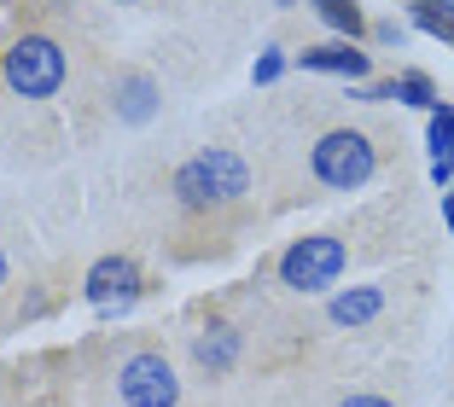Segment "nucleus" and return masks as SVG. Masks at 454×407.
<instances>
[{"label": "nucleus", "instance_id": "obj_14", "mask_svg": "<svg viewBox=\"0 0 454 407\" xmlns=\"http://www.w3.org/2000/svg\"><path fill=\"white\" fill-rule=\"evenodd\" d=\"M426 140H431V158H449L454 163V106H437V111H431Z\"/></svg>", "mask_w": 454, "mask_h": 407}, {"label": "nucleus", "instance_id": "obj_10", "mask_svg": "<svg viewBox=\"0 0 454 407\" xmlns=\"http://www.w3.org/2000/svg\"><path fill=\"white\" fill-rule=\"evenodd\" d=\"M379 315H385V286H349L326 302V320H333V326H349V332L379 320Z\"/></svg>", "mask_w": 454, "mask_h": 407}, {"label": "nucleus", "instance_id": "obj_22", "mask_svg": "<svg viewBox=\"0 0 454 407\" xmlns=\"http://www.w3.org/2000/svg\"><path fill=\"white\" fill-rule=\"evenodd\" d=\"M414 6H454V0H414Z\"/></svg>", "mask_w": 454, "mask_h": 407}, {"label": "nucleus", "instance_id": "obj_2", "mask_svg": "<svg viewBox=\"0 0 454 407\" xmlns=\"http://www.w3.org/2000/svg\"><path fill=\"white\" fill-rule=\"evenodd\" d=\"M349 268V245L333 233H303L286 245L280 256V286L297 291V297H321V291H333L338 279H344Z\"/></svg>", "mask_w": 454, "mask_h": 407}, {"label": "nucleus", "instance_id": "obj_17", "mask_svg": "<svg viewBox=\"0 0 454 407\" xmlns=\"http://www.w3.org/2000/svg\"><path fill=\"white\" fill-rule=\"evenodd\" d=\"M338 407H396V402H390V395H379V390H349Z\"/></svg>", "mask_w": 454, "mask_h": 407}, {"label": "nucleus", "instance_id": "obj_18", "mask_svg": "<svg viewBox=\"0 0 454 407\" xmlns=\"http://www.w3.org/2000/svg\"><path fill=\"white\" fill-rule=\"evenodd\" d=\"M431 181L449 192V186H454V163H449V158H431Z\"/></svg>", "mask_w": 454, "mask_h": 407}, {"label": "nucleus", "instance_id": "obj_11", "mask_svg": "<svg viewBox=\"0 0 454 407\" xmlns=\"http://www.w3.org/2000/svg\"><path fill=\"white\" fill-rule=\"evenodd\" d=\"M117 117L122 122H152L158 117V82H152L146 70L117 76Z\"/></svg>", "mask_w": 454, "mask_h": 407}, {"label": "nucleus", "instance_id": "obj_8", "mask_svg": "<svg viewBox=\"0 0 454 407\" xmlns=\"http://www.w3.org/2000/svg\"><path fill=\"white\" fill-rule=\"evenodd\" d=\"M245 338L239 326H227V320H215V326H204L199 338H192V361H199L210 379H222V372H233V361H239Z\"/></svg>", "mask_w": 454, "mask_h": 407}, {"label": "nucleus", "instance_id": "obj_19", "mask_svg": "<svg viewBox=\"0 0 454 407\" xmlns=\"http://www.w3.org/2000/svg\"><path fill=\"white\" fill-rule=\"evenodd\" d=\"M373 41H385V47H402V41H408V29H402V24H379Z\"/></svg>", "mask_w": 454, "mask_h": 407}, {"label": "nucleus", "instance_id": "obj_4", "mask_svg": "<svg viewBox=\"0 0 454 407\" xmlns=\"http://www.w3.org/2000/svg\"><path fill=\"white\" fill-rule=\"evenodd\" d=\"M117 395L122 407H175L181 402V379H175L163 349H134L117 367Z\"/></svg>", "mask_w": 454, "mask_h": 407}, {"label": "nucleus", "instance_id": "obj_15", "mask_svg": "<svg viewBox=\"0 0 454 407\" xmlns=\"http://www.w3.org/2000/svg\"><path fill=\"white\" fill-rule=\"evenodd\" d=\"M414 24L437 41H454V6H414Z\"/></svg>", "mask_w": 454, "mask_h": 407}, {"label": "nucleus", "instance_id": "obj_6", "mask_svg": "<svg viewBox=\"0 0 454 407\" xmlns=\"http://www.w3.org/2000/svg\"><path fill=\"white\" fill-rule=\"evenodd\" d=\"M297 65L303 70H321V76H344V82H367V70H373V53H361L356 41H321V47H303L297 53Z\"/></svg>", "mask_w": 454, "mask_h": 407}, {"label": "nucleus", "instance_id": "obj_5", "mask_svg": "<svg viewBox=\"0 0 454 407\" xmlns=\"http://www.w3.org/2000/svg\"><path fill=\"white\" fill-rule=\"evenodd\" d=\"M140 262L134 256H99L94 268H88V279H82V297L94 302L99 315H129L134 302H140Z\"/></svg>", "mask_w": 454, "mask_h": 407}, {"label": "nucleus", "instance_id": "obj_7", "mask_svg": "<svg viewBox=\"0 0 454 407\" xmlns=\"http://www.w3.org/2000/svg\"><path fill=\"white\" fill-rule=\"evenodd\" d=\"M199 163H204V175H210V192L222 198V210H227V204H245V192H251V163H245L239 152H227V145H204Z\"/></svg>", "mask_w": 454, "mask_h": 407}, {"label": "nucleus", "instance_id": "obj_23", "mask_svg": "<svg viewBox=\"0 0 454 407\" xmlns=\"http://www.w3.org/2000/svg\"><path fill=\"white\" fill-rule=\"evenodd\" d=\"M117 6H134V0H117Z\"/></svg>", "mask_w": 454, "mask_h": 407}, {"label": "nucleus", "instance_id": "obj_12", "mask_svg": "<svg viewBox=\"0 0 454 407\" xmlns=\"http://www.w3.org/2000/svg\"><path fill=\"white\" fill-rule=\"evenodd\" d=\"M309 6H315V12H321L344 41H361V29H367V18H361L356 0H309Z\"/></svg>", "mask_w": 454, "mask_h": 407}, {"label": "nucleus", "instance_id": "obj_1", "mask_svg": "<svg viewBox=\"0 0 454 407\" xmlns=\"http://www.w3.org/2000/svg\"><path fill=\"white\" fill-rule=\"evenodd\" d=\"M309 175L333 192H361L379 175V145L367 129H326L309 145Z\"/></svg>", "mask_w": 454, "mask_h": 407}, {"label": "nucleus", "instance_id": "obj_20", "mask_svg": "<svg viewBox=\"0 0 454 407\" xmlns=\"http://www.w3.org/2000/svg\"><path fill=\"white\" fill-rule=\"evenodd\" d=\"M442 222H449V233H454V186L442 192Z\"/></svg>", "mask_w": 454, "mask_h": 407}, {"label": "nucleus", "instance_id": "obj_9", "mask_svg": "<svg viewBox=\"0 0 454 407\" xmlns=\"http://www.w3.org/2000/svg\"><path fill=\"white\" fill-rule=\"evenodd\" d=\"M169 198H175L187 215H215V210H222V198L210 192V175H204L199 158H187L181 169L169 175Z\"/></svg>", "mask_w": 454, "mask_h": 407}, {"label": "nucleus", "instance_id": "obj_16", "mask_svg": "<svg viewBox=\"0 0 454 407\" xmlns=\"http://www.w3.org/2000/svg\"><path fill=\"white\" fill-rule=\"evenodd\" d=\"M286 65H292V59H286V53H280V47H268V53H262V59H256V70H251V82H256V88H268V82H280V76H286Z\"/></svg>", "mask_w": 454, "mask_h": 407}, {"label": "nucleus", "instance_id": "obj_13", "mask_svg": "<svg viewBox=\"0 0 454 407\" xmlns=\"http://www.w3.org/2000/svg\"><path fill=\"white\" fill-rule=\"evenodd\" d=\"M390 88H396L402 106H414V111H437V88H431V76H419V70H402V76H390Z\"/></svg>", "mask_w": 454, "mask_h": 407}, {"label": "nucleus", "instance_id": "obj_3", "mask_svg": "<svg viewBox=\"0 0 454 407\" xmlns=\"http://www.w3.org/2000/svg\"><path fill=\"white\" fill-rule=\"evenodd\" d=\"M0 76H6V88L18 93V99H53L59 88H65L70 65H65V47L47 35H24L6 47V59H0Z\"/></svg>", "mask_w": 454, "mask_h": 407}, {"label": "nucleus", "instance_id": "obj_21", "mask_svg": "<svg viewBox=\"0 0 454 407\" xmlns=\"http://www.w3.org/2000/svg\"><path fill=\"white\" fill-rule=\"evenodd\" d=\"M6 279H12V256H6V250H0V286H6Z\"/></svg>", "mask_w": 454, "mask_h": 407}]
</instances>
